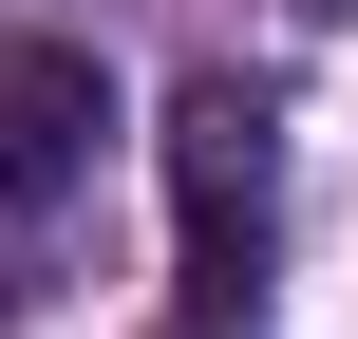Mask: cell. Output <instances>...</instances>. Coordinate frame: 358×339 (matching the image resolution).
Here are the masks:
<instances>
[{
	"mask_svg": "<svg viewBox=\"0 0 358 339\" xmlns=\"http://www.w3.org/2000/svg\"><path fill=\"white\" fill-rule=\"evenodd\" d=\"M170 245H189V302L245 321L264 302V245H283V113L245 75H189L170 94Z\"/></svg>",
	"mask_w": 358,
	"mask_h": 339,
	"instance_id": "obj_1",
	"label": "cell"
},
{
	"mask_svg": "<svg viewBox=\"0 0 358 339\" xmlns=\"http://www.w3.org/2000/svg\"><path fill=\"white\" fill-rule=\"evenodd\" d=\"M113 151V75L94 38H0V208H76Z\"/></svg>",
	"mask_w": 358,
	"mask_h": 339,
	"instance_id": "obj_2",
	"label": "cell"
}]
</instances>
